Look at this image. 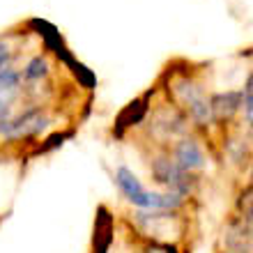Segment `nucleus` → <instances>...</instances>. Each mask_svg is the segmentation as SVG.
I'll return each mask as SVG.
<instances>
[{"label": "nucleus", "instance_id": "obj_1", "mask_svg": "<svg viewBox=\"0 0 253 253\" xmlns=\"http://www.w3.org/2000/svg\"><path fill=\"white\" fill-rule=\"evenodd\" d=\"M48 126V118L44 115V111L40 108V104L23 108L21 113H14L12 120L7 122L5 131L0 138L2 140H26L40 136L44 129Z\"/></svg>", "mask_w": 253, "mask_h": 253}, {"label": "nucleus", "instance_id": "obj_2", "mask_svg": "<svg viewBox=\"0 0 253 253\" xmlns=\"http://www.w3.org/2000/svg\"><path fill=\"white\" fill-rule=\"evenodd\" d=\"M152 175L157 182L166 184L168 189H173V191L180 193V196H187L193 189V177L187 170H182L175 161L168 159V157H157V159H152Z\"/></svg>", "mask_w": 253, "mask_h": 253}, {"label": "nucleus", "instance_id": "obj_3", "mask_svg": "<svg viewBox=\"0 0 253 253\" xmlns=\"http://www.w3.org/2000/svg\"><path fill=\"white\" fill-rule=\"evenodd\" d=\"M113 244V214L104 205L97 207L94 216V233H92V253H108Z\"/></svg>", "mask_w": 253, "mask_h": 253}, {"label": "nucleus", "instance_id": "obj_4", "mask_svg": "<svg viewBox=\"0 0 253 253\" xmlns=\"http://www.w3.org/2000/svg\"><path fill=\"white\" fill-rule=\"evenodd\" d=\"M175 164L187 173L189 170H198V168L205 166V154L193 138H182L175 147Z\"/></svg>", "mask_w": 253, "mask_h": 253}, {"label": "nucleus", "instance_id": "obj_5", "mask_svg": "<svg viewBox=\"0 0 253 253\" xmlns=\"http://www.w3.org/2000/svg\"><path fill=\"white\" fill-rule=\"evenodd\" d=\"M113 182L115 187H118V191L125 196V200H129V203H136V198H138L140 193L145 191V187L138 182V177L133 175L131 168L126 166H118L115 168V175H113Z\"/></svg>", "mask_w": 253, "mask_h": 253}, {"label": "nucleus", "instance_id": "obj_6", "mask_svg": "<svg viewBox=\"0 0 253 253\" xmlns=\"http://www.w3.org/2000/svg\"><path fill=\"white\" fill-rule=\"evenodd\" d=\"M48 74H51V62H48L44 55H33V58L23 65V69H21L23 87L26 85H37V83H42V81H46Z\"/></svg>", "mask_w": 253, "mask_h": 253}, {"label": "nucleus", "instance_id": "obj_7", "mask_svg": "<svg viewBox=\"0 0 253 253\" xmlns=\"http://www.w3.org/2000/svg\"><path fill=\"white\" fill-rule=\"evenodd\" d=\"M210 106H212V115L214 118H233L242 106V92H223V94H216L210 99Z\"/></svg>", "mask_w": 253, "mask_h": 253}, {"label": "nucleus", "instance_id": "obj_8", "mask_svg": "<svg viewBox=\"0 0 253 253\" xmlns=\"http://www.w3.org/2000/svg\"><path fill=\"white\" fill-rule=\"evenodd\" d=\"M145 118V104L140 99L131 101L129 106L122 111L120 115H118V120H115V136H122L125 133V129H129V126L138 125L140 120Z\"/></svg>", "mask_w": 253, "mask_h": 253}, {"label": "nucleus", "instance_id": "obj_9", "mask_svg": "<svg viewBox=\"0 0 253 253\" xmlns=\"http://www.w3.org/2000/svg\"><path fill=\"white\" fill-rule=\"evenodd\" d=\"M242 104H244V115H247L249 125L253 126V72L249 74L247 83H244V92H242Z\"/></svg>", "mask_w": 253, "mask_h": 253}, {"label": "nucleus", "instance_id": "obj_10", "mask_svg": "<svg viewBox=\"0 0 253 253\" xmlns=\"http://www.w3.org/2000/svg\"><path fill=\"white\" fill-rule=\"evenodd\" d=\"M69 136H72V131L53 133V136H48V138L44 140L40 147H37V154H40V152H48V150H53V147H60L62 143H65V138H69Z\"/></svg>", "mask_w": 253, "mask_h": 253}, {"label": "nucleus", "instance_id": "obj_11", "mask_svg": "<svg viewBox=\"0 0 253 253\" xmlns=\"http://www.w3.org/2000/svg\"><path fill=\"white\" fill-rule=\"evenodd\" d=\"M14 65V46L5 37H0V69Z\"/></svg>", "mask_w": 253, "mask_h": 253}]
</instances>
